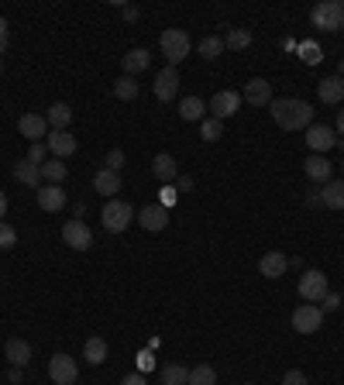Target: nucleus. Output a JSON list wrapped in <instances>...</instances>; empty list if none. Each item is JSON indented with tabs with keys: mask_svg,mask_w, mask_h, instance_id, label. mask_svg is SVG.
I'll list each match as a JSON object with an SVG mask.
<instances>
[{
	"mask_svg": "<svg viewBox=\"0 0 344 385\" xmlns=\"http://www.w3.org/2000/svg\"><path fill=\"white\" fill-rule=\"evenodd\" d=\"M272 110V121L283 131H307L314 124V107L307 100H292V97H283V100L268 103Z\"/></svg>",
	"mask_w": 344,
	"mask_h": 385,
	"instance_id": "1",
	"label": "nucleus"
},
{
	"mask_svg": "<svg viewBox=\"0 0 344 385\" xmlns=\"http://www.w3.org/2000/svg\"><path fill=\"white\" fill-rule=\"evenodd\" d=\"M159 45H162V55L169 59V66H179L183 59H189V52H193V42H189V35H186L183 28H165Z\"/></svg>",
	"mask_w": 344,
	"mask_h": 385,
	"instance_id": "2",
	"label": "nucleus"
},
{
	"mask_svg": "<svg viewBox=\"0 0 344 385\" xmlns=\"http://www.w3.org/2000/svg\"><path fill=\"white\" fill-rule=\"evenodd\" d=\"M100 220H104V231L124 234L128 227H131V220H134V206L124 203V200H107Z\"/></svg>",
	"mask_w": 344,
	"mask_h": 385,
	"instance_id": "3",
	"label": "nucleus"
},
{
	"mask_svg": "<svg viewBox=\"0 0 344 385\" xmlns=\"http://www.w3.org/2000/svg\"><path fill=\"white\" fill-rule=\"evenodd\" d=\"M310 21L320 31H338L344 25V4L341 0H320L317 7L310 11Z\"/></svg>",
	"mask_w": 344,
	"mask_h": 385,
	"instance_id": "4",
	"label": "nucleus"
},
{
	"mask_svg": "<svg viewBox=\"0 0 344 385\" xmlns=\"http://www.w3.org/2000/svg\"><path fill=\"white\" fill-rule=\"evenodd\" d=\"M299 296H303V303H320L327 292H331V285H327V276L320 272V268H307L303 276H299Z\"/></svg>",
	"mask_w": 344,
	"mask_h": 385,
	"instance_id": "5",
	"label": "nucleus"
},
{
	"mask_svg": "<svg viewBox=\"0 0 344 385\" xmlns=\"http://www.w3.org/2000/svg\"><path fill=\"white\" fill-rule=\"evenodd\" d=\"M49 379H52V385H76V379H80L76 358H69L66 351L52 355V358H49Z\"/></svg>",
	"mask_w": 344,
	"mask_h": 385,
	"instance_id": "6",
	"label": "nucleus"
},
{
	"mask_svg": "<svg viewBox=\"0 0 344 385\" xmlns=\"http://www.w3.org/2000/svg\"><path fill=\"white\" fill-rule=\"evenodd\" d=\"M324 327V309L317 303H303V307L292 309V331L296 334H317Z\"/></svg>",
	"mask_w": 344,
	"mask_h": 385,
	"instance_id": "7",
	"label": "nucleus"
},
{
	"mask_svg": "<svg viewBox=\"0 0 344 385\" xmlns=\"http://www.w3.org/2000/svg\"><path fill=\"white\" fill-rule=\"evenodd\" d=\"M241 107V93L238 90H220V93H213L210 103H207V110H210L217 121H227V117H235Z\"/></svg>",
	"mask_w": 344,
	"mask_h": 385,
	"instance_id": "8",
	"label": "nucleus"
},
{
	"mask_svg": "<svg viewBox=\"0 0 344 385\" xmlns=\"http://www.w3.org/2000/svg\"><path fill=\"white\" fill-rule=\"evenodd\" d=\"M338 145V131L327 128V124H310L307 128V148H310V155H324L331 152Z\"/></svg>",
	"mask_w": 344,
	"mask_h": 385,
	"instance_id": "9",
	"label": "nucleus"
},
{
	"mask_svg": "<svg viewBox=\"0 0 344 385\" xmlns=\"http://www.w3.org/2000/svg\"><path fill=\"white\" fill-rule=\"evenodd\" d=\"M62 241L76 251H90L93 248V231L83 224V220H66L62 224Z\"/></svg>",
	"mask_w": 344,
	"mask_h": 385,
	"instance_id": "10",
	"label": "nucleus"
},
{
	"mask_svg": "<svg viewBox=\"0 0 344 385\" xmlns=\"http://www.w3.org/2000/svg\"><path fill=\"white\" fill-rule=\"evenodd\" d=\"M138 224L145 227V231H152V234H159L169 227V210L159 203H148V206H141L138 210Z\"/></svg>",
	"mask_w": 344,
	"mask_h": 385,
	"instance_id": "11",
	"label": "nucleus"
},
{
	"mask_svg": "<svg viewBox=\"0 0 344 385\" xmlns=\"http://www.w3.org/2000/svg\"><path fill=\"white\" fill-rule=\"evenodd\" d=\"M241 100H248L251 107H268V103H272V83H268V79H259V76L248 79Z\"/></svg>",
	"mask_w": 344,
	"mask_h": 385,
	"instance_id": "12",
	"label": "nucleus"
},
{
	"mask_svg": "<svg viewBox=\"0 0 344 385\" xmlns=\"http://www.w3.org/2000/svg\"><path fill=\"white\" fill-rule=\"evenodd\" d=\"M35 200H38V206H42L45 213H59L62 206L69 203V196L62 193V186H52V182H45V186L35 193Z\"/></svg>",
	"mask_w": 344,
	"mask_h": 385,
	"instance_id": "13",
	"label": "nucleus"
},
{
	"mask_svg": "<svg viewBox=\"0 0 344 385\" xmlns=\"http://www.w3.org/2000/svg\"><path fill=\"white\" fill-rule=\"evenodd\" d=\"M303 172H307V179L310 182H331L334 179V165L324 158V155H307V162H303Z\"/></svg>",
	"mask_w": 344,
	"mask_h": 385,
	"instance_id": "14",
	"label": "nucleus"
},
{
	"mask_svg": "<svg viewBox=\"0 0 344 385\" xmlns=\"http://www.w3.org/2000/svg\"><path fill=\"white\" fill-rule=\"evenodd\" d=\"M18 131H21V138H28V141L35 145V141L49 138V121H45L42 114H25V117L18 121Z\"/></svg>",
	"mask_w": 344,
	"mask_h": 385,
	"instance_id": "15",
	"label": "nucleus"
},
{
	"mask_svg": "<svg viewBox=\"0 0 344 385\" xmlns=\"http://www.w3.org/2000/svg\"><path fill=\"white\" fill-rule=\"evenodd\" d=\"M176 93H179V73H176V66H165L159 76H155V97L162 103H169Z\"/></svg>",
	"mask_w": 344,
	"mask_h": 385,
	"instance_id": "16",
	"label": "nucleus"
},
{
	"mask_svg": "<svg viewBox=\"0 0 344 385\" xmlns=\"http://www.w3.org/2000/svg\"><path fill=\"white\" fill-rule=\"evenodd\" d=\"M317 97L320 103H327V107H344V79L341 76H327L317 83Z\"/></svg>",
	"mask_w": 344,
	"mask_h": 385,
	"instance_id": "17",
	"label": "nucleus"
},
{
	"mask_svg": "<svg viewBox=\"0 0 344 385\" xmlns=\"http://www.w3.org/2000/svg\"><path fill=\"white\" fill-rule=\"evenodd\" d=\"M45 145H49V152L55 155V158H69V155L76 152V138L69 134V131H49V138H45Z\"/></svg>",
	"mask_w": 344,
	"mask_h": 385,
	"instance_id": "18",
	"label": "nucleus"
},
{
	"mask_svg": "<svg viewBox=\"0 0 344 385\" xmlns=\"http://www.w3.org/2000/svg\"><path fill=\"white\" fill-rule=\"evenodd\" d=\"M152 172H155V179L165 182V186L179 179V165H176V158H172L169 152H159L155 158H152Z\"/></svg>",
	"mask_w": 344,
	"mask_h": 385,
	"instance_id": "19",
	"label": "nucleus"
},
{
	"mask_svg": "<svg viewBox=\"0 0 344 385\" xmlns=\"http://www.w3.org/2000/svg\"><path fill=\"white\" fill-rule=\"evenodd\" d=\"M286 268H290V258L283 255V251H265L259 258V272H262L265 279H279Z\"/></svg>",
	"mask_w": 344,
	"mask_h": 385,
	"instance_id": "20",
	"label": "nucleus"
},
{
	"mask_svg": "<svg viewBox=\"0 0 344 385\" xmlns=\"http://www.w3.org/2000/svg\"><path fill=\"white\" fill-rule=\"evenodd\" d=\"M4 358L11 361V368H25L28 361H31V344L21 340V337H11L4 344Z\"/></svg>",
	"mask_w": 344,
	"mask_h": 385,
	"instance_id": "21",
	"label": "nucleus"
},
{
	"mask_svg": "<svg viewBox=\"0 0 344 385\" xmlns=\"http://www.w3.org/2000/svg\"><path fill=\"white\" fill-rule=\"evenodd\" d=\"M14 179L21 182V186H31V189L38 193V189H42V165H35V162L21 158V162L14 165Z\"/></svg>",
	"mask_w": 344,
	"mask_h": 385,
	"instance_id": "22",
	"label": "nucleus"
},
{
	"mask_svg": "<svg viewBox=\"0 0 344 385\" xmlns=\"http://www.w3.org/2000/svg\"><path fill=\"white\" fill-rule=\"evenodd\" d=\"M121 66H124V76H138V73H145V69L152 66V52L148 49H131L124 59H121Z\"/></svg>",
	"mask_w": 344,
	"mask_h": 385,
	"instance_id": "23",
	"label": "nucleus"
},
{
	"mask_svg": "<svg viewBox=\"0 0 344 385\" xmlns=\"http://www.w3.org/2000/svg\"><path fill=\"white\" fill-rule=\"evenodd\" d=\"M320 203L327 210H344V179H331L320 186Z\"/></svg>",
	"mask_w": 344,
	"mask_h": 385,
	"instance_id": "24",
	"label": "nucleus"
},
{
	"mask_svg": "<svg viewBox=\"0 0 344 385\" xmlns=\"http://www.w3.org/2000/svg\"><path fill=\"white\" fill-rule=\"evenodd\" d=\"M93 189L104 193L107 200H114V193H121V172H114V169H100V172L93 176Z\"/></svg>",
	"mask_w": 344,
	"mask_h": 385,
	"instance_id": "25",
	"label": "nucleus"
},
{
	"mask_svg": "<svg viewBox=\"0 0 344 385\" xmlns=\"http://www.w3.org/2000/svg\"><path fill=\"white\" fill-rule=\"evenodd\" d=\"M45 121H49V128H52V131H69L73 107H69V103H52V107H49V114H45Z\"/></svg>",
	"mask_w": 344,
	"mask_h": 385,
	"instance_id": "26",
	"label": "nucleus"
},
{
	"mask_svg": "<svg viewBox=\"0 0 344 385\" xmlns=\"http://www.w3.org/2000/svg\"><path fill=\"white\" fill-rule=\"evenodd\" d=\"M179 117L183 121H203L207 117V103L200 100V97H183L179 100Z\"/></svg>",
	"mask_w": 344,
	"mask_h": 385,
	"instance_id": "27",
	"label": "nucleus"
},
{
	"mask_svg": "<svg viewBox=\"0 0 344 385\" xmlns=\"http://www.w3.org/2000/svg\"><path fill=\"white\" fill-rule=\"evenodd\" d=\"M159 379H162V385H186L189 382V368L186 365H162Z\"/></svg>",
	"mask_w": 344,
	"mask_h": 385,
	"instance_id": "28",
	"label": "nucleus"
},
{
	"mask_svg": "<svg viewBox=\"0 0 344 385\" xmlns=\"http://www.w3.org/2000/svg\"><path fill=\"white\" fill-rule=\"evenodd\" d=\"M83 358L90 361V365H104L107 361V340L104 337H90V340L83 344Z\"/></svg>",
	"mask_w": 344,
	"mask_h": 385,
	"instance_id": "29",
	"label": "nucleus"
},
{
	"mask_svg": "<svg viewBox=\"0 0 344 385\" xmlns=\"http://www.w3.org/2000/svg\"><path fill=\"white\" fill-rule=\"evenodd\" d=\"M248 45H251V31L248 28H231L227 38H224V49H231V52H244Z\"/></svg>",
	"mask_w": 344,
	"mask_h": 385,
	"instance_id": "30",
	"label": "nucleus"
},
{
	"mask_svg": "<svg viewBox=\"0 0 344 385\" xmlns=\"http://www.w3.org/2000/svg\"><path fill=\"white\" fill-rule=\"evenodd\" d=\"M66 172H69V169H66V162H62V158H52V162H45V165H42V179L52 182V186H62Z\"/></svg>",
	"mask_w": 344,
	"mask_h": 385,
	"instance_id": "31",
	"label": "nucleus"
},
{
	"mask_svg": "<svg viewBox=\"0 0 344 385\" xmlns=\"http://www.w3.org/2000/svg\"><path fill=\"white\" fill-rule=\"evenodd\" d=\"M186 385H217V372L210 365H196V368H189V382Z\"/></svg>",
	"mask_w": 344,
	"mask_h": 385,
	"instance_id": "32",
	"label": "nucleus"
},
{
	"mask_svg": "<svg viewBox=\"0 0 344 385\" xmlns=\"http://www.w3.org/2000/svg\"><path fill=\"white\" fill-rule=\"evenodd\" d=\"M114 97H117V100H134V97H138V79L121 76L114 83Z\"/></svg>",
	"mask_w": 344,
	"mask_h": 385,
	"instance_id": "33",
	"label": "nucleus"
},
{
	"mask_svg": "<svg viewBox=\"0 0 344 385\" xmlns=\"http://www.w3.org/2000/svg\"><path fill=\"white\" fill-rule=\"evenodd\" d=\"M220 52H224V38H220V35L200 38V55H203V59H217Z\"/></svg>",
	"mask_w": 344,
	"mask_h": 385,
	"instance_id": "34",
	"label": "nucleus"
},
{
	"mask_svg": "<svg viewBox=\"0 0 344 385\" xmlns=\"http://www.w3.org/2000/svg\"><path fill=\"white\" fill-rule=\"evenodd\" d=\"M220 131H224V121H217V117H203V121H200V134H203V141H217Z\"/></svg>",
	"mask_w": 344,
	"mask_h": 385,
	"instance_id": "35",
	"label": "nucleus"
},
{
	"mask_svg": "<svg viewBox=\"0 0 344 385\" xmlns=\"http://www.w3.org/2000/svg\"><path fill=\"white\" fill-rule=\"evenodd\" d=\"M299 59L307 62V66H320V59H324V52H320L317 42H303L299 45Z\"/></svg>",
	"mask_w": 344,
	"mask_h": 385,
	"instance_id": "36",
	"label": "nucleus"
},
{
	"mask_svg": "<svg viewBox=\"0 0 344 385\" xmlns=\"http://www.w3.org/2000/svg\"><path fill=\"white\" fill-rule=\"evenodd\" d=\"M14 244H18V231H14L7 220H0V248H4V251H11Z\"/></svg>",
	"mask_w": 344,
	"mask_h": 385,
	"instance_id": "37",
	"label": "nucleus"
},
{
	"mask_svg": "<svg viewBox=\"0 0 344 385\" xmlns=\"http://www.w3.org/2000/svg\"><path fill=\"white\" fill-rule=\"evenodd\" d=\"M176 200H179V189H176L172 182L159 189V206H165V210H169V206H176Z\"/></svg>",
	"mask_w": 344,
	"mask_h": 385,
	"instance_id": "38",
	"label": "nucleus"
},
{
	"mask_svg": "<svg viewBox=\"0 0 344 385\" xmlns=\"http://www.w3.org/2000/svg\"><path fill=\"white\" fill-rule=\"evenodd\" d=\"M134 361H138V372H141V375H148V372L155 368V355H152V351H145V348L134 355Z\"/></svg>",
	"mask_w": 344,
	"mask_h": 385,
	"instance_id": "39",
	"label": "nucleus"
},
{
	"mask_svg": "<svg viewBox=\"0 0 344 385\" xmlns=\"http://www.w3.org/2000/svg\"><path fill=\"white\" fill-rule=\"evenodd\" d=\"M45 155H49V145H42V141H35L31 148H28V162H35V165H45Z\"/></svg>",
	"mask_w": 344,
	"mask_h": 385,
	"instance_id": "40",
	"label": "nucleus"
},
{
	"mask_svg": "<svg viewBox=\"0 0 344 385\" xmlns=\"http://www.w3.org/2000/svg\"><path fill=\"white\" fill-rule=\"evenodd\" d=\"M121 165H124V152H121V148H110V152H107V169L121 172Z\"/></svg>",
	"mask_w": 344,
	"mask_h": 385,
	"instance_id": "41",
	"label": "nucleus"
},
{
	"mask_svg": "<svg viewBox=\"0 0 344 385\" xmlns=\"http://www.w3.org/2000/svg\"><path fill=\"white\" fill-rule=\"evenodd\" d=\"M283 385H310V382H307V375H303L299 368H290V372L283 375Z\"/></svg>",
	"mask_w": 344,
	"mask_h": 385,
	"instance_id": "42",
	"label": "nucleus"
},
{
	"mask_svg": "<svg viewBox=\"0 0 344 385\" xmlns=\"http://www.w3.org/2000/svg\"><path fill=\"white\" fill-rule=\"evenodd\" d=\"M320 303H324V313H334V309L341 307V296H338V292H327V296H324V300H320Z\"/></svg>",
	"mask_w": 344,
	"mask_h": 385,
	"instance_id": "43",
	"label": "nucleus"
},
{
	"mask_svg": "<svg viewBox=\"0 0 344 385\" xmlns=\"http://www.w3.org/2000/svg\"><path fill=\"white\" fill-rule=\"evenodd\" d=\"M121 14H124V21H138V18H141V11L131 7V4H124V7H121Z\"/></svg>",
	"mask_w": 344,
	"mask_h": 385,
	"instance_id": "44",
	"label": "nucleus"
},
{
	"mask_svg": "<svg viewBox=\"0 0 344 385\" xmlns=\"http://www.w3.org/2000/svg\"><path fill=\"white\" fill-rule=\"evenodd\" d=\"M121 385H148V379H145L141 372H134V375H124V382Z\"/></svg>",
	"mask_w": 344,
	"mask_h": 385,
	"instance_id": "45",
	"label": "nucleus"
},
{
	"mask_svg": "<svg viewBox=\"0 0 344 385\" xmlns=\"http://www.w3.org/2000/svg\"><path fill=\"white\" fill-rule=\"evenodd\" d=\"M21 379H25V368H11L7 372V385H18Z\"/></svg>",
	"mask_w": 344,
	"mask_h": 385,
	"instance_id": "46",
	"label": "nucleus"
},
{
	"mask_svg": "<svg viewBox=\"0 0 344 385\" xmlns=\"http://www.w3.org/2000/svg\"><path fill=\"white\" fill-rule=\"evenodd\" d=\"M172 186H176L179 193H186V189H193V179H189V176H179V179L172 182Z\"/></svg>",
	"mask_w": 344,
	"mask_h": 385,
	"instance_id": "47",
	"label": "nucleus"
},
{
	"mask_svg": "<svg viewBox=\"0 0 344 385\" xmlns=\"http://www.w3.org/2000/svg\"><path fill=\"white\" fill-rule=\"evenodd\" d=\"M307 206H324V203H320V189H314V193H307Z\"/></svg>",
	"mask_w": 344,
	"mask_h": 385,
	"instance_id": "48",
	"label": "nucleus"
},
{
	"mask_svg": "<svg viewBox=\"0 0 344 385\" xmlns=\"http://www.w3.org/2000/svg\"><path fill=\"white\" fill-rule=\"evenodd\" d=\"M334 131H338V134H341V138H344V107H341V110H338V128H334Z\"/></svg>",
	"mask_w": 344,
	"mask_h": 385,
	"instance_id": "49",
	"label": "nucleus"
},
{
	"mask_svg": "<svg viewBox=\"0 0 344 385\" xmlns=\"http://www.w3.org/2000/svg\"><path fill=\"white\" fill-rule=\"evenodd\" d=\"M7 217V193H0V220Z\"/></svg>",
	"mask_w": 344,
	"mask_h": 385,
	"instance_id": "50",
	"label": "nucleus"
},
{
	"mask_svg": "<svg viewBox=\"0 0 344 385\" xmlns=\"http://www.w3.org/2000/svg\"><path fill=\"white\" fill-rule=\"evenodd\" d=\"M0 35L7 38V18H0Z\"/></svg>",
	"mask_w": 344,
	"mask_h": 385,
	"instance_id": "51",
	"label": "nucleus"
},
{
	"mask_svg": "<svg viewBox=\"0 0 344 385\" xmlns=\"http://www.w3.org/2000/svg\"><path fill=\"white\" fill-rule=\"evenodd\" d=\"M7 49V38H4V35H0V52Z\"/></svg>",
	"mask_w": 344,
	"mask_h": 385,
	"instance_id": "52",
	"label": "nucleus"
},
{
	"mask_svg": "<svg viewBox=\"0 0 344 385\" xmlns=\"http://www.w3.org/2000/svg\"><path fill=\"white\" fill-rule=\"evenodd\" d=\"M341 176H344V162H341Z\"/></svg>",
	"mask_w": 344,
	"mask_h": 385,
	"instance_id": "53",
	"label": "nucleus"
},
{
	"mask_svg": "<svg viewBox=\"0 0 344 385\" xmlns=\"http://www.w3.org/2000/svg\"><path fill=\"white\" fill-rule=\"evenodd\" d=\"M0 73H4V66H0Z\"/></svg>",
	"mask_w": 344,
	"mask_h": 385,
	"instance_id": "54",
	"label": "nucleus"
},
{
	"mask_svg": "<svg viewBox=\"0 0 344 385\" xmlns=\"http://www.w3.org/2000/svg\"><path fill=\"white\" fill-rule=\"evenodd\" d=\"M244 385H251V382H244Z\"/></svg>",
	"mask_w": 344,
	"mask_h": 385,
	"instance_id": "55",
	"label": "nucleus"
},
{
	"mask_svg": "<svg viewBox=\"0 0 344 385\" xmlns=\"http://www.w3.org/2000/svg\"><path fill=\"white\" fill-rule=\"evenodd\" d=\"M341 31H344V25H341Z\"/></svg>",
	"mask_w": 344,
	"mask_h": 385,
	"instance_id": "56",
	"label": "nucleus"
}]
</instances>
